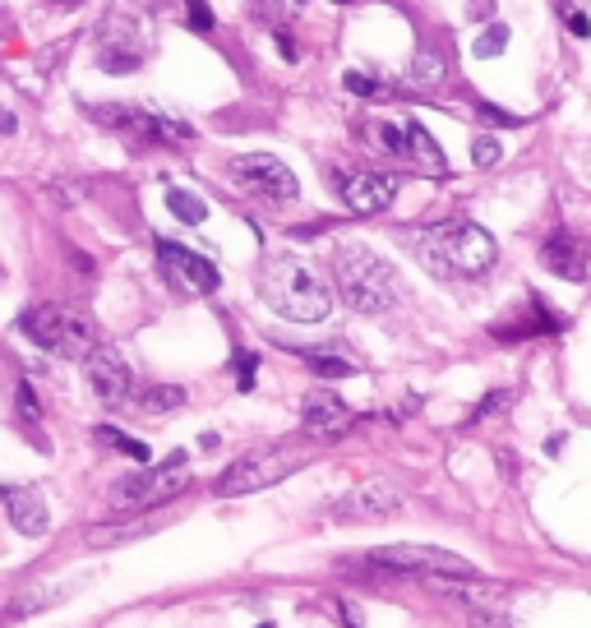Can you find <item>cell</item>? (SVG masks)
<instances>
[{
    "mask_svg": "<svg viewBox=\"0 0 591 628\" xmlns=\"http://www.w3.org/2000/svg\"><path fill=\"white\" fill-rule=\"evenodd\" d=\"M259 296L268 301V310H278L282 319L296 324H319L333 310V291L319 278V268L301 254H273L259 268Z\"/></svg>",
    "mask_w": 591,
    "mask_h": 628,
    "instance_id": "cell-1",
    "label": "cell"
},
{
    "mask_svg": "<svg viewBox=\"0 0 591 628\" xmlns=\"http://www.w3.org/2000/svg\"><path fill=\"white\" fill-rule=\"evenodd\" d=\"M416 254L439 278H476L495 264V236L476 222H444V227L416 231Z\"/></svg>",
    "mask_w": 591,
    "mask_h": 628,
    "instance_id": "cell-2",
    "label": "cell"
},
{
    "mask_svg": "<svg viewBox=\"0 0 591 628\" xmlns=\"http://www.w3.org/2000/svg\"><path fill=\"white\" fill-rule=\"evenodd\" d=\"M333 278H338L342 301L356 314H384L402 296L398 268L388 264L384 254L365 250V245H342L338 259H333Z\"/></svg>",
    "mask_w": 591,
    "mask_h": 628,
    "instance_id": "cell-3",
    "label": "cell"
},
{
    "mask_svg": "<svg viewBox=\"0 0 591 628\" xmlns=\"http://www.w3.org/2000/svg\"><path fill=\"white\" fill-rule=\"evenodd\" d=\"M19 328H24L28 342H37L51 356H79V361H88L102 347L97 342V324L84 310H70V305H33V310H24Z\"/></svg>",
    "mask_w": 591,
    "mask_h": 628,
    "instance_id": "cell-4",
    "label": "cell"
},
{
    "mask_svg": "<svg viewBox=\"0 0 591 628\" xmlns=\"http://www.w3.org/2000/svg\"><path fill=\"white\" fill-rule=\"evenodd\" d=\"M185 485H190V462H185V453H171L162 467H144L111 485L107 508L111 513H148V508L171 504Z\"/></svg>",
    "mask_w": 591,
    "mask_h": 628,
    "instance_id": "cell-5",
    "label": "cell"
},
{
    "mask_svg": "<svg viewBox=\"0 0 591 628\" xmlns=\"http://www.w3.org/2000/svg\"><path fill=\"white\" fill-rule=\"evenodd\" d=\"M296 467H305V453H296V448H259V453H245V458H236L227 471L218 476V490L222 499H236V495H254V490H268V485L287 481Z\"/></svg>",
    "mask_w": 591,
    "mask_h": 628,
    "instance_id": "cell-6",
    "label": "cell"
},
{
    "mask_svg": "<svg viewBox=\"0 0 591 628\" xmlns=\"http://www.w3.org/2000/svg\"><path fill=\"white\" fill-rule=\"evenodd\" d=\"M374 568L388 573H411V578H476V568L467 559L448 555L444 545H379L370 555Z\"/></svg>",
    "mask_w": 591,
    "mask_h": 628,
    "instance_id": "cell-7",
    "label": "cell"
},
{
    "mask_svg": "<svg viewBox=\"0 0 591 628\" xmlns=\"http://www.w3.org/2000/svg\"><path fill=\"white\" fill-rule=\"evenodd\" d=\"M227 171L245 194H259V199H268V204H287V199L301 194L291 167L287 162H278L273 153H241V157H231Z\"/></svg>",
    "mask_w": 591,
    "mask_h": 628,
    "instance_id": "cell-8",
    "label": "cell"
},
{
    "mask_svg": "<svg viewBox=\"0 0 591 628\" xmlns=\"http://www.w3.org/2000/svg\"><path fill=\"white\" fill-rule=\"evenodd\" d=\"M398 508H402V490L393 481H361V485H351L328 513L338 522H384Z\"/></svg>",
    "mask_w": 591,
    "mask_h": 628,
    "instance_id": "cell-9",
    "label": "cell"
},
{
    "mask_svg": "<svg viewBox=\"0 0 591 628\" xmlns=\"http://www.w3.org/2000/svg\"><path fill=\"white\" fill-rule=\"evenodd\" d=\"M157 264H162V273H167L176 287L199 291V296H208V291L222 287V273H218V268L208 264L204 254L185 250V245H176V241H157Z\"/></svg>",
    "mask_w": 591,
    "mask_h": 628,
    "instance_id": "cell-10",
    "label": "cell"
},
{
    "mask_svg": "<svg viewBox=\"0 0 591 628\" xmlns=\"http://www.w3.org/2000/svg\"><path fill=\"white\" fill-rule=\"evenodd\" d=\"M84 375H88V384H93L97 402L121 407V402L130 398V365H125V356L116 347H97L84 361Z\"/></svg>",
    "mask_w": 591,
    "mask_h": 628,
    "instance_id": "cell-11",
    "label": "cell"
},
{
    "mask_svg": "<svg viewBox=\"0 0 591 628\" xmlns=\"http://www.w3.org/2000/svg\"><path fill=\"white\" fill-rule=\"evenodd\" d=\"M301 425L310 439L328 444V439H342L351 425H356V411H351L342 398H333V393H310L301 407Z\"/></svg>",
    "mask_w": 591,
    "mask_h": 628,
    "instance_id": "cell-12",
    "label": "cell"
},
{
    "mask_svg": "<svg viewBox=\"0 0 591 628\" xmlns=\"http://www.w3.org/2000/svg\"><path fill=\"white\" fill-rule=\"evenodd\" d=\"M541 264L550 268L555 278L587 282V273H591V250H587V241H578V236H573V231H555V236L541 245Z\"/></svg>",
    "mask_w": 591,
    "mask_h": 628,
    "instance_id": "cell-13",
    "label": "cell"
},
{
    "mask_svg": "<svg viewBox=\"0 0 591 628\" xmlns=\"http://www.w3.org/2000/svg\"><path fill=\"white\" fill-rule=\"evenodd\" d=\"M342 199H347V208H356V213H384V208L398 199V181L384 176V171H356V176L342 181Z\"/></svg>",
    "mask_w": 591,
    "mask_h": 628,
    "instance_id": "cell-14",
    "label": "cell"
},
{
    "mask_svg": "<svg viewBox=\"0 0 591 628\" xmlns=\"http://www.w3.org/2000/svg\"><path fill=\"white\" fill-rule=\"evenodd\" d=\"M5 513H10V522L24 536H42L51 527L47 504H42V495L28 490V485H5Z\"/></svg>",
    "mask_w": 591,
    "mask_h": 628,
    "instance_id": "cell-15",
    "label": "cell"
},
{
    "mask_svg": "<svg viewBox=\"0 0 591 628\" xmlns=\"http://www.w3.org/2000/svg\"><path fill=\"white\" fill-rule=\"evenodd\" d=\"M70 592H74L70 582H42V587H24V592L10 596V605H5V624H24L28 615H42V610H51V605H61Z\"/></svg>",
    "mask_w": 591,
    "mask_h": 628,
    "instance_id": "cell-16",
    "label": "cell"
},
{
    "mask_svg": "<svg viewBox=\"0 0 591 628\" xmlns=\"http://www.w3.org/2000/svg\"><path fill=\"white\" fill-rule=\"evenodd\" d=\"M130 130H139L144 139H153V144H190L194 139V125L171 121V116H157V111H134Z\"/></svg>",
    "mask_w": 591,
    "mask_h": 628,
    "instance_id": "cell-17",
    "label": "cell"
},
{
    "mask_svg": "<svg viewBox=\"0 0 591 628\" xmlns=\"http://www.w3.org/2000/svg\"><path fill=\"white\" fill-rule=\"evenodd\" d=\"M402 130H407V144H411V167H421L425 176H448L444 153H439V144L425 134V125L421 121H407Z\"/></svg>",
    "mask_w": 591,
    "mask_h": 628,
    "instance_id": "cell-18",
    "label": "cell"
},
{
    "mask_svg": "<svg viewBox=\"0 0 591 628\" xmlns=\"http://www.w3.org/2000/svg\"><path fill=\"white\" fill-rule=\"evenodd\" d=\"M448 79V51L444 47H421L416 61H411V88H444Z\"/></svg>",
    "mask_w": 591,
    "mask_h": 628,
    "instance_id": "cell-19",
    "label": "cell"
},
{
    "mask_svg": "<svg viewBox=\"0 0 591 628\" xmlns=\"http://www.w3.org/2000/svg\"><path fill=\"white\" fill-rule=\"evenodd\" d=\"M176 407H185L181 384H153V388H144V398H139L144 416H167V411H176Z\"/></svg>",
    "mask_w": 591,
    "mask_h": 628,
    "instance_id": "cell-20",
    "label": "cell"
},
{
    "mask_svg": "<svg viewBox=\"0 0 591 628\" xmlns=\"http://www.w3.org/2000/svg\"><path fill=\"white\" fill-rule=\"evenodd\" d=\"M301 361L310 365L314 375H324V379H351V375H356V365L342 361V356H333V351H301Z\"/></svg>",
    "mask_w": 591,
    "mask_h": 628,
    "instance_id": "cell-21",
    "label": "cell"
},
{
    "mask_svg": "<svg viewBox=\"0 0 591 628\" xmlns=\"http://www.w3.org/2000/svg\"><path fill=\"white\" fill-rule=\"evenodd\" d=\"M167 208H171V213H176L181 222H190V227H199V222L208 218L204 199H194L190 190H167Z\"/></svg>",
    "mask_w": 591,
    "mask_h": 628,
    "instance_id": "cell-22",
    "label": "cell"
},
{
    "mask_svg": "<svg viewBox=\"0 0 591 628\" xmlns=\"http://www.w3.org/2000/svg\"><path fill=\"white\" fill-rule=\"evenodd\" d=\"M93 435H97V439H102V444H111V448H121L125 458H134V462H148V458H153V453H148V444H139V439L121 435V430H116V425H97Z\"/></svg>",
    "mask_w": 591,
    "mask_h": 628,
    "instance_id": "cell-23",
    "label": "cell"
},
{
    "mask_svg": "<svg viewBox=\"0 0 591 628\" xmlns=\"http://www.w3.org/2000/svg\"><path fill=\"white\" fill-rule=\"evenodd\" d=\"M88 111H93L97 125H116V130H130V121H134V111L121 107V102H111V107H107V102H93Z\"/></svg>",
    "mask_w": 591,
    "mask_h": 628,
    "instance_id": "cell-24",
    "label": "cell"
},
{
    "mask_svg": "<svg viewBox=\"0 0 591 628\" xmlns=\"http://www.w3.org/2000/svg\"><path fill=\"white\" fill-rule=\"evenodd\" d=\"M504 47H508V28L504 24L485 28V33L476 37V56H481V61H490V56H504Z\"/></svg>",
    "mask_w": 591,
    "mask_h": 628,
    "instance_id": "cell-25",
    "label": "cell"
},
{
    "mask_svg": "<svg viewBox=\"0 0 591 628\" xmlns=\"http://www.w3.org/2000/svg\"><path fill=\"white\" fill-rule=\"evenodd\" d=\"M467 628H513V619H508V610H485V605H476V610H467Z\"/></svg>",
    "mask_w": 591,
    "mask_h": 628,
    "instance_id": "cell-26",
    "label": "cell"
},
{
    "mask_svg": "<svg viewBox=\"0 0 591 628\" xmlns=\"http://www.w3.org/2000/svg\"><path fill=\"white\" fill-rule=\"evenodd\" d=\"M499 157H504V148H499V139H490V134H481V139L471 144V162H476V167H499Z\"/></svg>",
    "mask_w": 591,
    "mask_h": 628,
    "instance_id": "cell-27",
    "label": "cell"
},
{
    "mask_svg": "<svg viewBox=\"0 0 591 628\" xmlns=\"http://www.w3.org/2000/svg\"><path fill=\"white\" fill-rule=\"evenodd\" d=\"M342 84H347V93H356V97H384V84H374L370 74H361V70H347Z\"/></svg>",
    "mask_w": 591,
    "mask_h": 628,
    "instance_id": "cell-28",
    "label": "cell"
},
{
    "mask_svg": "<svg viewBox=\"0 0 591 628\" xmlns=\"http://www.w3.org/2000/svg\"><path fill=\"white\" fill-rule=\"evenodd\" d=\"M185 19H190L194 33H208V28H213V10H208V0H185Z\"/></svg>",
    "mask_w": 591,
    "mask_h": 628,
    "instance_id": "cell-29",
    "label": "cell"
},
{
    "mask_svg": "<svg viewBox=\"0 0 591 628\" xmlns=\"http://www.w3.org/2000/svg\"><path fill=\"white\" fill-rule=\"evenodd\" d=\"M19 416H24V421H42V402L33 398V384H19Z\"/></svg>",
    "mask_w": 591,
    "mask_h": 628,
    "instance_id": "cell-30",
    "label": "cell"
},
{
    "mask_svg": "<svg viewBox=\"0 0 591 628\" xmlns=\"http://www.w3.org/2000/svg\"><path fill=\"white\" fill-rule=\"evenodd\" d=\"M254 365H259V356H250V351H236V370H241V393H250V388H254Z\"/></svg>",
    "mask_w": 591,
    "mask_h": 628,
    "instance_id": "cell-31",
    "label": "cell"
},
{
    "mask_svg": "<svg viewBox=\"0 0 591 628\" xmlns=\"http://www.w3.org/2000/svg\"><path fill=\"white\" fill-rule=\"evenodd\" d=\"M499 407H508V393H504V388H499V393H490V398H485L481 407L471 411V421H481V416H495Z\"/></svg>",
    "mask_w": 591,
    "mask_h": 628,
    "instance_id": "cell-32",
    "label": "cell"
},
{
    "mask_svg": "<svg viewBox=\"0 0 591 628\" xmlns=\"http://www.w3.org/2000/svg\"><path fill=\"white\" fill-rule=\"evenodd\" d=\"M476 116H481V121H490V125H518V116H508V111L490 107V102H481V107H476Z\"/></svg>",
    "mask_w": 591,
    "mask_h": 628,
    "instance_id": "cell-33",
    "label": "cell"
},
{
    "mask_svg": "<svg viewBox=\"0 0 591 628\" xmlns=\"http://www.w3.org/2000/svg\"><path fill=\"white\" fill-rule=\"evenodd\" d=\"M564 24H568V33H573V37H591V19H587V14L568 10V14H564Z\"/></svg>",
    "mask_w": 591,
    "mask_h": 628,
    "instance_id": "cell-34",
    "label": "cell"
},
{
    "mask_svg": "<svg viewBox=\"0 0 591 628\" xmlns=\"http://www.w3.org/2000/svg\"><path fill=\"white\" fill-rule=\"evenodd\" d=\"M56 199H61V204H79V199H84V185H56Z\"/></svg>",
    "mask_w": 591,
    "mask_h": 628,
    "instance_id": "cell-35",
    "label": "cell"
},
{
    "mask_svg": "<svg viewBox=\"0 0 591 628\" xmlns=\"http://www.w3.org/2000/svg\"><path fill=\"white\" fill-rule=\"evenodd\" d=\"M61 51H65V42H56V47H47V51H42V61H37V70L47 74V70H51V65L61 61Z\"/></svg>",
    "mask_w": 591,
    "mask_h": 628,
    "instance_id": "cell-36",
    "label": "cell"
},
{
    "mask_svg": "<svg viewBox=\"0 0 591 628\" xmlns=\"http://www.w3.org/2000/svg\"><path fill=\"white\" fill-rule=\"evenodd\" d=\"M278 51H282V61H296V42L287 33H278Z\"/></svg>",
    "mask_w": 591,
    "mask_h": 628,
    "instance_id": "cell-37",
    "label": "cell"
},
{
    "mask_svg": "<svg viewBox=\"0 0 591 628\" xmlns=\"http://www.w3.org/2000/svg\"><path fill=\"white\" fill-rule=\"evenodd\" d=\"M305 0H282V10H301Z\"/></svg>",
    "mask_w": 591,
    "mask_h": 628,
    "instance_id": "cell-38",
    "label": "cell"
},
{
    "mask_svg": "<svg viewBox=\"0 0 591 628\" xmlns=\"http://www.w3.org/2000/svg\"><path fill=\"white\" fill-rule=\"evenodd\" d=\"M61 10H74V5H70V0H61Z\"/></svg>",
    "mask_w": 591,
    "mask_h": 628,
    "instance_id": "cell-39",
    "label": "cell"
}]
</instances>
